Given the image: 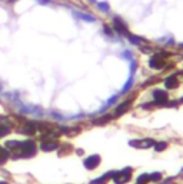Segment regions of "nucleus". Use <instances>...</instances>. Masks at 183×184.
I'll use <instances>...</instances> for the list:
<instances>
[{"instance_id":"f3484780","label":"nucleus","mask_w":183,"mask_h":184,"mask_svg":"<svg viewBox=\"0 0 183 184\" xmlns=\"http://www.w3.org/2000/svg\"><path fill=\"white\" fill-rule=\"evenodd\" d=\"M97 7L102 12H105V13H107V12H109V6H107V3H105V2H100V3H97Z\"/></svg>"},{"instance_id":"20e7f679","label":"nucleus","mask_w":183,"mask_h":184,"mask_svg":"<svg viewBox=\"0 0 183 184\" xmlns=\"http://www.w3.org/2000/svg\"><path fill=\"white\" fill-rule=\"evenodd\" d=\"M113 27L116 29V31H119L120 34H126L127 36V27H126V24L123 23L122 19H119V17H115L113 19Z\"/></svg>"},{"instance_id":"f03ea898","label":"nucleus","mask_w":183,"mask_h":184,"mask_svg":"<svg viewBox=\"0 0 183 184\" xmlns=\"http://www.w3.org/2000/svg\"><path fill=\"white\" fill-rule=\"evenodd\" d=\"M115 174L116 176H112V177L116 184H125L126 181L130 180V168H126V170L119 171V173H115Z\"/></svg>"},{"instance_id":"2eb2a0df","label":"nucleus","mask_w":183,"mask_h":184,"mask_svg":"<svg viewBox=\"0 0 183 184\" xmlns=\"http://www.w3.org/2000/svg\"><path fill=\"white\" fill-rule=\"evenodd\" d=\"M166 147H167V144L165 143V141H160V143L155 144V150L156 151H162V150H165Z\"/></svg>"},{"instance_id":"423d86ee","label":"nucleus","mask_w":183,"mask_h":184,"mask_svg":"<svg viewBox=\"0 0 183 184\" xmlns=\"http://www.w3.org/2000/svg\"><path fill=\"white\" fill-rule=\"evenodd\" d=\"M153 96H155L156 103H159V104H163L165 101H167V94H166V91H163V90H156L153 93Z\"/></svg>"},{"instance_id":"7ed1b4c3","label":"nucleus","mask_w":183,"mask_h":184,"mask_svg":"<svg viewBox=\"0 0 183 184\" xmlns=\"http://www.w3.org/2000/svg\"><path fill=\"white\" fill-rule=\"evenodd\" d=\"M99 163H100V157H99L97 154H93V156H89L85 160V167L87 170H95Z\"/></svg>"},{"instance_id":"6e6552de","label":"nucleus","mask_w":183,"mask_h":184,"mask_svg":"<svg viewBox=\"0 0 183 184\" xmlns=\"http://www.w3.org/2000/svg\"><path fill=\"white\" fill-rule=\"evenodd\" d=\"M142 143H136V141H130V146H133V147H145V148H147V147H150V146H153L155 144V141L153 140H150V138H147V140H140Z\"/></svg>"},{"instance_id":"6ab92c4d","label":"nucleus","mask_w":183,"mask_h":184,"mask_svg":"<svg viewBox=\"0 0 183 184\" xmlns=\"http://www.w3.org/2000/svg\"><path fill=\"white\" fill-rule=\"evenodd\" d=\"M34 130H36V128H34L33 124H27L26 127H24V133H27V134H33Z\"/></svg>"},{"instance_id":"4be33fe9","label":"nucleus","mask_w":183,"mask_h":184,"mask_svg":"<svg viewBox=\"0 0 183 184\" xmlns=\"http://www.w3.org/2000/svg\"><path fill=\"white\" fill-rule=\"evenodd\" d=\"M117 97H119V96H117V94H116V96H113L112 99H109V100H107V104H106V106H112V104L116 101V99H117Z\"/></svg>"},{"instance_id":"f257e3e1","label":"nucleus","mask_w":183,"mask_h":184,"mask_svg":"<svg viewBox=\"0 0 183 184\" xmlns=\"http://www.w3.org/2000/svg\"><path fill=\"white\" fill-rule=\"evenodd\" d=\"M13 151L19 153L22 157H30L36 153V146L33 141H17V146Z\"/></svg>"},{"instance_id":"ddd939ff","label":"nucleus","mask_w":183,"mask_h":184,"mask_svg":"<svg viewBox=\"0 0 183 184\" xmlns=\"http://www.w3.org/2000/svg\"><path fill=\"white\" fill-rule=\"evenodd\" d=\"M132 84H133V76H130V77H129V80L126 81L125 87L122 89V93H126V91H127V90L130 89V87H132Z\"/></svg>"},{"instance_id":"a211bd4d","label":"nucleus","mask_w":183,"mask_h":184,"mask_svg":"<svg viewBox=\"0 0 183 184\" xmlns=\"http://www.w3.org/2000/svg\"><path fill=\"white\" fill-rule=\"evenodd\" d=\"M9 127H6V126H2V124H0V137H4V136H6V134H9Z\"/></svg>"},{"instance_id":"5701e85b","label":"nucleus","mask_w":183,"mask_h":184,"mask_svg":"<svg viewBox=\"0 0 183 184\" xmlns=\"http://www.w3.org/2000/svg\"><path fill=\"white\" fill-rule=\"evenodd\" d=\"M122 57H126V59H132V53H130V51H125V53H122Z\"/></svg>"},{"instance_id":"aec40b11","label":"nucleus","mask_w":183,"mask_h":184,"mask_svg":"<svg viewBox=\"0 0 183 184\" xmlns=\"http://www.w3.org/2000/svg\"><path fill=\"white\" fill-rule=\"evenodd\" d=\"M6 158H7V153L0 148V164H3L4 161H6Z\"/></svg>"},{"instance_id":"393cba45","label":"nucleus","mask_w":183,"mask_h":184,"mask_svg":"<svg viewBox=\"0 0 183 184\" xmlns=\"http://www.w3.org/2000/svg\"><path fill=\"white\" fill-rule=\"evenodd\" d=\"M0 184H6V183H4V181H2V183H0Z\"/></svg>"},{"instance_id":"39448f33","label":"nucleus","mask_w":183,"mask_h":184,"mask_svg":"<svg viewBox=\"0 0 183 184\" xmlns=\"http://www.w3.org/2000/svg\"><path fill=\"white\" fill-rule=\"evenodd\" d=\"M149 64H150V67L152 69H156V70H160V69H163L165 67V60L162 59V56H153L152 59H150V61H149Z\"/></svg>"},{"instance_id":"1a4fd4ad","label":"nucleus","mask_w":183,"mask_h":184,"mask_svg":"<svg viewBox=\"0 0 183 184\" xmlns=\"http://www.w3.org/2000/svg\"><path fill=\"white\" fill-rule=\"evenodd\" d=\"M42 150L43 151H52V150H54V148H57V143L56 141H53V140H50L49 143H42Z\"/></svg>"},{"instance_id":"9b49d317","label":"nucleus","mask_w":183,"mask_h":184,"mask_svg":"<svg viewBox=\"0 0 183 184\" xmlns=\"http://www.w3.org/2000/svg\"><path fill=\"white\" fill-rule=\"evenodd\" d=\"M75 16L79 17V19H82V20L85 22H95L96 19L92 14H86V13H80V12H75Z\"/></svg>"},{"instance_id":"4468645a","label":"nucleus","mask_w":183,"mask_h":184,"mask_svg":"<svg viewBox=\"0 0 183 184\" xmlns=\"http://www.w3.org/2000/svg\"><path fill=\"white\" fill-rule=\"evenodd\" d=\"M127 37H129V41H130V43H133V44H137V46H139V44L142 43V40H140L137 36H132V34H127Z\"/></svg>"},{"instance_id":"412c9836","label":"nucleus","mask_w":183,"mask_h":184,"mask_svg":"<svg viewBox=\"0 0 183 184\" xmlns=\"http://www.w3.org/2000/svg\"><path fill=\"white\" fill-rule=\"evenodd\" d=\"M150 180H160L162 178V174L160 173H153V174H149Z\"/></svg>"},{"instance_id":"b1692460","label":"nucleus","mask_w":183,"mask_h":184,"mask_svg":"<svg viewBox=\"0 0 183 184\" xmlns=\"http://www.w3.org/2000/svg\"><path fill=\"white\" fill-rule=\"evenodd\" d=\"M39 2H40V3H44V4H49L52 0H39Z\"/></svg>"},{"instance_id":"dca6fc26","label":"nucleus","mask_w":183,"mask_h":184,"mask_svg":"<svg viewBox=\"0 0 183 184\" xmlns=\"http://www.w3.org/2000/svg\"><path fill=\"white\" fill-rule=\"evenodd\" d=\"M150 177H149V174H142L139 178H137V184H143L146 183V181H149Z\"/></svg>"},{"instance_id":"9d476101","label":"nucleus","mask_w":183,"mask_h":184,"mask_svg":"<svg viewBox=\"0 0 183 184\" xmlns=\"http://www.w3.org/2000/svg\"><path fill=\"white\" fill-rule=\"evenodd\" d=\"M132 103L130 100H127V101H125V103H122V104H119L117 106V109H116V113H115V116H120L122 113H125L126 110H127V106Z\"/></svg>"},{"instance_id":"0eeeda50","label":"nucleus","mask_w":183,"mask_h":184,"mask_svg":"<svg viewBox=\"0 0 183 184\" xmlns=\"http://www.w3.org/2000/svg\"><path fill=\"white\" fill-rule=\"evenodd\" d=\"M177 84H179V80H177V77L175 76V74L169 76L166 80H165V86H166L167 89H176Z\"/></svg>"},{"instance_id":"f8f14e48","label":"nucleus","mask_w":183,"mask_h":184,"mask_svg":"<svg viewBox=\"0 0 183 184\" xmlns=\"http://www.w3.org/2000/svg\"><path fill=\"white\" fill-rule=\"evenodd\" d=\"M109 177H112V174L110 173H107V174H105L102 178H97V180H93V184H105L106 183V180H107Z\"/></svg>"}]
</instances>
